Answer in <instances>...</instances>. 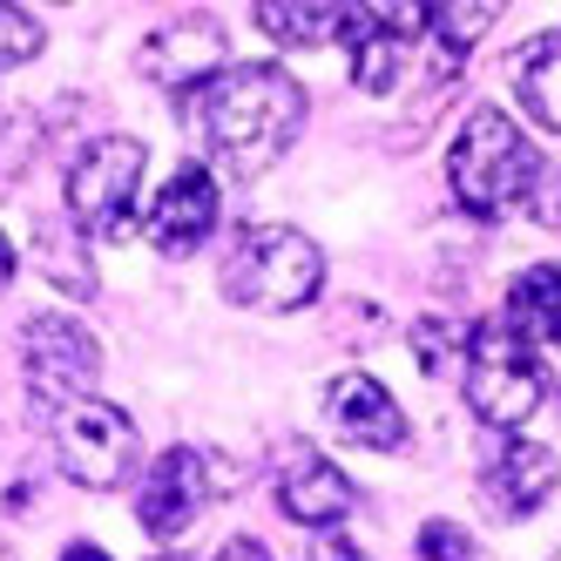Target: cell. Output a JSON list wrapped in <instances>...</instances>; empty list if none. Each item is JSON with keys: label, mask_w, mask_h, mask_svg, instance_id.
<instances>
[{"label": "cell", "mask_w": 561, "mask_h": 561, "mask_svg": "<svg viewBox=\"0 0 561 561\" xmlns=\"http://www.w3.org/2000/svg\"><path fill=\"white\" fill-rule=\"evenodd\" d=\"M345 48H352V82L366 95H392L399 82H407V68H413V42H399L392 27H379L373 8H352Z\"/></svg>", "instance_id": "14"}, {"label": "cell", "mask_w": 561, "mask_h": 561, "mask_svg": "<svg viewBox=\"0 0 561 561\" xmlns=\"http://www.w3.org/2000/svg\"><path fill=\"white\" fill-rule=\"evenodd\" d=\"M467 407L488 420L494 433H514L528 426L535 407L548 399V379H541V358L535 345L520 339L507 318H488V325H467Z\"/></svg>", "instance_id": "4"}, {"label": "cell", "mask_w": 561, "mask_h": 561, "mask_svg": "<svg viewBox=\"0 0 561 561\" xmlns=\"http://www.w3.org/2000/svg\"><path fill=\"white\" fill-rule=\"evenodd\" d=\"M14 285V244H8V230H0V291Z\"/></svg>", "instance_id": "25"}, {"label": "cell", "mask_w": 561, "mask_h": 561, "mask_svg": "<svg viewBox=\"0 0 561 561\" xmlns=\"http://www.w3.org/2000/svg\"><path fill=\"white\" fill-rule=\"evenodd\" d=\"M507 325L520 339H541V345H561V264H528L507 285Z\"/></svg>", "instance_id": "15"}, {"label": "cell", "mask_w": 561, "mask_h": 561, "mask_svg": "<svg viewBox=\"0 0 561 561\" xmlns=\"http://www.w3.org/2000/svg\"><path fill=\"white\" fill-rule=\"evenodd\" d=\"M42 42H48V34H42V21H34L27 8H0V75L21 68V61H34V55H42Z\"/></svg>", "instance_id": "21"}, {"label": "cell", "mask_w": 561, "mask_h": 561, "mask_svg": "<svg viewBox=\"0 0 561 561\" xmlns=\"http://www.w3.org/2000/svg\"><path fill=\"white\" fill-rule=\"evenodd\" d=\"M136 68H142V82H156V89H170V95L190 102L196 89H210L224 75V27L210 14H176V21H163L142 42Z\"/></svg>", "instance_id": "8"}, {"label": "cell", "mask_w": 561, "mask_h": 561, "mask_svg": "<svg viewBox=\"0 0 561 561\" xmlns=\"http://www.w3.org/2000/svg\"><path fill=\"white\" fill-rule=\"evenodd\" d=\"M210 507V454L196 447H170L142 473V494H136V520L149 541H176L196 514Z\"/></svg>", "instance_id": "9"}, {"label": "cell", "mask_w": 561, "mask_h": 561, "mask_svg": "<svg viewBox=\"0 0 561 561\" xmlns=\"http://www.w3.org/2000/svg\"><path fill=\"white\" fill-rule=\"evenodd\" d=\"M311 561H366L345 535H325V541H311Z\"/></svg>", "instance_id": "23"}, {"label": "cell", "mask_w": 561, "mask_h": 561, "mask_svg": "<svg viewBox=\"0 0 561 561\" xmlns=\"http://www.w3.org/2000/svg\"><path fill=\"white\" fill-rule=\"evenodd\" d=\"M277 507H285L298 528H339L352 514V480L325 460V454H291L285 473H277Z\"/></svg>", "instance_id": "13"}, {"label": "cell", "mask_w": 561, "mask_h": 561, "mask_svg": "<svg viewBox=\"0 0 561 561\" xmlns=\"http://www.w3.org/2000/svg\"><path fill=\"white\" fill-rule=\"evenodd\" d=\"M55 460L75 488H123L136 467V426L108 399H75L55 413Z\"/></svg>", "instance_id": "7"}, {"label": "cell", "mask_w": 561, "mask_h": 561, "mask_svg": "<svg viewBox=\"0 0 561 561\" xmlns=\"http://www.w3.org/2000/svg\"><path fill=\"white\" fill-rule=\"evenodd\" d=\"M34 264H42L68 298H95V271H89V230L75 217H48L34 230Z\"/></svg>", "instance_id": "17"}, {"label": "cell", "mask_w": 561, "mask_h": 561, "mask_svg": "<svg viewBox=\"0 0 561 561\" xmlns=\"http://www.w3.org/2000/svg\"><path fill=\"white\" fill-rule=\"evenodd\" d=\"M224 291H230V305L264 311V318L305 311L318 291H325V251L291 224H257V230H244L230 244Z\"/></svg>", "instance_id": "2"}, {"label": "cell", "mask_w": 561, "mask_h": 561, "mask_svg": "<svg viewBox=\"0 0 561 561\" xmlns=\"http://www.w3.org/2000/svg\"><path fill=\"white\" fill-rule=\"evenodd\" d=\"M514 89H520V108H528L541 129L561 136V34H535V42L520 48Z\"/></svg>", "instance_id": "18"}, {"label": "cell", "mask_w": 561, "mask_h": 561, "mask_svg": "<svg viewBox=\"0 0 561 561\" xmlns=\"http://www.w3.org/2000/svg\"><path fill=\"white\" fill-rule=\"evenodd\" d=\"M183 108H190V129L237 176H264L305 129V82L277 61H244V68H224L210 89H196Z\"/></svg>", "instance_id": "1"}, {"label": "cell", "mask_w": 561, "mask_h": 561, "mask_svg": "<svg viewBox=\"0 0 561 561\" xmlns=\"http://www.w3.org/2000/svg\"><path fill=\"white\" fill-rule=\"evenodd\" d=\"M447 176H454V196L467 204V217H501L507 204H528L535 196L541 156L520 142L507 108H473L454 136Z\"/></svg>", "instance_id": "3"}, {"label": "cell", "mask_w": 561, "mask_h": 561, "mask_svg": "<svg viewBox=\"0 0 561 561\" xmlns=\"http://www.w3.org/2000/svg\"><path fill=\"white\" fill-rule=\"evenodd\" d=\"M61 561H108V554H102V548H89V541H75V548H68Z\"/></svg>", "instance_id": "26"}, {"label": "cell", "mask_w": 561, "mask_h": 561, "mask_svg": "<svg viewBox=\"0 0 561 561\" xmlns=\"http://www.w3.org/2000/svg\"><path fill=\"white\" fill-rule=\"evenodd\" d=\"M217 561H271V554H264L257 541H224V548H217Z\"/></svg>", "instance_id": "24"}, {"label": "cell", "mask_w": 561, "mask_h": 561, "mask_svg": "<svg viewBox=\"0 0 561 561\" xmlns=\"http://www.w3.org/2000/svg\"><path fill=\"white\" fill-rule=\"evenodd\" d=\"M413 345H420V366L433 379H447L454 366H467V325H447V318H420Z\"/></svg>", "instance_id": "19"}, {"label": "cell", "mask_w": 561, "mask_h": 561, "mask_svg": "<svg viewBox=\"0 0 561 561\" xmlns=\"http://www.w3.org/2000/svg\"><path fill=\"white\" fill-rule=\"evenodd\" d=\"M420 554L426 561H473V548H467V535L454 528V520H426V528H420Z\"/></svg>", "instance_id": "22"}, {"label": "cell", "mask_w": 561, "mask_h": 561, "mask_svg": "<svg viewBox=\"0 0 561 561\" xmlns=\"http://www.w3.org/2000/svg\"><path fill=\"white\" fill-rule=\"evenodd\" d=\"M210 230H217V176L204 163H183L163 190H156V204L142 217V237L163 257H190Z\"/></svg>", "instance_id": "10"}, {"label": "cell", "mask_w": 561, "mask_h": 561, "mask_svg": "<svg viewBox=\"0 0 561 561\" xmlns=\"http://www.w3.org/2000/svg\"><path fill=\"white\" fill-rule=\"evenodd\" d=\"M561 488V460L541 447V439H507L494 454V467L480 473V494L501 520H520V514H541L548 494Z\"/></svg>", "instance_id": "12"}, {"label": "cell", "mask_w": 561, "mask_h": 561, "mask_svg": "<svg viewBox=\"0 0 561 561\" xmlns=\"http://www.w3.org/2000/svg\"><path fill=\"white\" fill-rule=\"evenodd\" d=\"M257 27L285 48H318V42H345L352 34V8H325V0H264Z\"/></svg>", "instance_id": "16"}, {"label": "cell", "mask_w": 561, "mask_h": 561, "mask_svg": "<svg viewBox=\"0 0 561 561\" xmlns=\"http://www.w3.org/2000/svg\"><path fill=\"white\" fill-rule=\"evenodd\" d=\"M494 21H501L494 0H473V8H467V0H454V8H433V34H439V42H447L454 55H467Z\"/></svg>", "instance_id": "20"}, {"label": "cell", "mask_w": 561, "mask_h": 561, "mask_svg": "<svg viewBox=\"0 0 561 561\" xmlns=\"http://www.w3.org/2000/svg\"><path fill=\"white\" fill-rule=\"evenodd\" d=\"M21 366H27V386L42 407H75V399H95V379H102V345L89 325H75L61 311H42L21 325Z\"/></svg>", "instance_id": "6"}, {"label": "cell", "mask_w": 561, "mask_h": 561, "mask_svg": "<svg viewBox=\"0 0 561 561\" xmlns=\"http://www.w3.org/2000/svg\"><path fill=\"white\" fill-rule=\"evenodd\" d=\"M142 142L136 136H102L89 142L82 156H75L68 170V217L82 230H102V237H136V190H142Z\"/></svg>", "instance_id": "5"}, {"label": "cell", "mask_w": 561, "mask_h": 561, "mask_svg": "<svg viewBox=\"0 0 561 561\" xmlns=\"http://www.w3.org/2000/svg\"><path fill=\"white\" fill-rule=\"evenodd\" d=\"M325 413H332V426L352 439V447H373V454L407 447V413H399V399L373 373H339L332 392H325Z\"/></svg>", "instance_id": "11"}]
</instances>
